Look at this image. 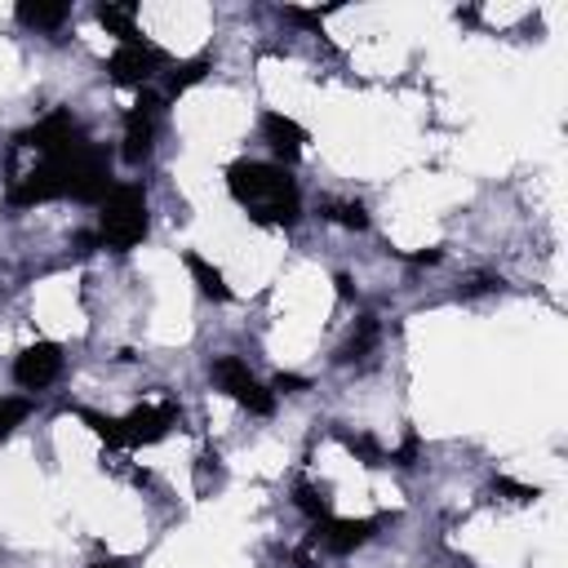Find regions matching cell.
Segmentation results:
<instances>
[{
  "instance_id": "cell-19",
  "label": "cell",
  "mask_w": 568,
  "mask_h": 568,
  "mask_svg": "<svg viewBox=\"0 0 568 568\" xmlns=\"http://www.w3.org/2000/svg\"><path fill=\"white\" fill-rule=\"evenodd\" d=\"M31 408H36L31 395H0V444L31 417Z\"/></svg>"
},
{
  "instance_id": "cell-22",
  "label": "cell",
  "mask_w": 568,
  "mask_h": 568,
  "mask_svg": "<svg viewBox=\"0 0 568 568\" xmlns=\"http://www.w3.org/2000/svg\"><path fill=\"white\" fill-rule=\"evenodd\" d=\"M417 457H422V435L404 430V444L386 453V466H417Z\"/></svg>"
},
{
  "instance_id": "cell-15",
  "label": "cell",
  "mask_w": 568,
  "mask_h": 568,
  "mask_svg": "<svg viewBox=\"0 0 568 568\" xmlns=\"http://www.w3.org/2000/svg\"><path fill=\"white\" fill-rule=\"evenodd\" d=\"M377 337H382L377 315H359V320H355V333L342 342V351H337L333 359H337V364H355V359H364V355L377 346Z\"/></svg>"
},
{
  "instance_id": "cell-14",
  "label": "cell",
  "mask_w": 568,
  "mask_h": 568,
  "mask_svg": "<svg viewBox=\"0 0 568 568\" xmlns=\"http://www.w3.org/2000/svg\"><path fill=\"white\" fill-rule=\"evenodd\" d=\"M13 18L22 22V27H36V31H58L67 18H71V4L67 0H53V4H31V0H22L18 9H13Z\"/></svg>"
},
{
  "instance_id": "cell-5",
  "label": "cell",
  "mask_w": 568,
  "mask_h": 568,
  "mask_svg": "<svg viewBox=\"0 0 568 568\" xmlns=\"http://www.w3.org/2000/svg\"><path fill=\"white\" fill-rule=\"evenodd\" d=\"M209 377L217 382L222 395H231V399H235L240 408H248L253 417H271V413H275V390H271L266 382H257L253 368H248L240 355H217V359L209 364Z\"/></svg>"
},
{
  "instance_id": "cell-2",
  "label": "cell",
  "mask_w": 568,
  "mask_h": 568,
  "mask_svg": "<svg viewBox=\"0 0 568 568\" xmlns=\"http://www.w3.org/2000/svg\"><path fill=\"white\" fill-rule=\"evenodd\" d=\"M226 191L257 226L293 231L302 222V186L297 178L275 160H231L226 164Z\"/></svg>"
},
{
  "instance_id": "cell-10",
  "label": "cell",
  "mask_w": 568,
  "mask_h": 568,
  "mask_svg": "<svg viewBox=\"0 0 568 568\" xmlns=\"http://www.w3.org/2000/svg\"><path fill=\"white\" fill-rule=\"evenodd\" d=\"M62 377V346L58 342H31L13 355V382L36 395V390H49L53 382Z\"/></svg>"
},
{
  "instance_id": "cell-17",
  "label": "cell",
  "mask_w": 568,
  "mask_h": 568,
  "mask_svg": "<svg viewBox=\"0 0 568 568\" xmlns=\"http://www.w3.org/2000/svg\"><path fill=\"white\" fill-rule=\"evenodd\" d=\"M320 217L324 222H337L346 231H368V209L359 200H324L320 204Z\"/></svg>"
},
{
  "instance_id": "cell-20",
  "label": "cell",
  "mask_w": 568,
  "mask_h": 568,
  "mask_svg": "<svg viewBox=\"0 0 568 568\" xmlns=\"http://www.w3.org/2000/svg\"><path fill=\"white\" fill-rule=\"evenodd\" d=\"M337 439L364 462V466H386V448L373 439V435H351V430H337Z\"/></svg>"
},
{
  "instance_id": "cell-12",
  "label": "cell",
  "mask_w": 568,
  "mask_h": 568,
  "mask_svg": "<svg viewBox=\"0 0 568 568\" xmlns=\"http://www.w3.org/2000/svg\"><path fill=\"white\" fill-rule=\"evenodd\" d=\"M93 18L115 36V44H138V40H146L142 31H138V0H106V4H98L93 9Z\"/></svg>"
},
{
  "instance_id": "cell-23",
  "label": "cell",
  "mask_w": 568,
  "mask_h": 568,
  "mask_svg": "<svg viewBox=\"0 0 568 568\" xmlns=\"http://www.w3.org/2000/svg\"><path fill=\"white\" fill-rule=\"evenodd\" d=\"M506 280L501 275H475L470 284H462V297H479V293H497Z\"/></svg>"
},
{
  "instance_id": "cell-18",
  "label": "cell",
  "mask_w": 568,
  "mask_h": 568,
  "mask_svg": "<svg viewBox=\"0 0 568 568\" xmlns=\"http://www.w3.org/2000/svg\"><path fill=\"white\" fill-rule=\"evenodd\" d=\"M293 506H297L311 524H324V519L333 515L328 493H324V488H315V484H306V479H297V484H293Z\"/></svg>"
},
{
  "instance_id": "cell-6",
  "label": "cell",
  "mask_w": 568,
  "mask_h": 568,
  "mask_svg": "<svg viewBox=\"0 0 568 568\" xmlns=\"http://www.w3.org/2000/svg\"><path fill=\"white\" fill-rule=\"evenodd\" d=\"M182 422V408L173 399H151V404H138L133 413L115 417V453L124 448H146V444H160L173 426Z\"/></svg>"
},
{
  "instance_id": "cell-24",
  "label": "cell",
  "mask_w": 568,
  "mask_h": 568,
  "mask_svg": "<svg viewBox=\"0 0 568 568\" xmlns=\"http://www.w3.org/2000/svg\"><path fill=\"white\" fill-rule=\"evenodd\" d=\"M275 395H297V390H306L311 382L306 377H297V373H275V382H266Z\"/></svg>"
},
{
  "instance_id": "cell-25",
  "label": "cell",
  "mask_w": 568,
  "mask_h": 568,
  "mask_svg": "<svg viewBox=\"0 0 568 568\" xmlns=\"http://www.w3.org/2000/svg\"><path fill=\"white\" fill-rule=\"evenodd\" d=\"M89 568H138L133 559H115V555H106V559H93Z\"/></svg>"
},
{
  "instance_id": "cell-1",
  "label": "cell",
  "mask_w": 568,
  "mask_h": 568,
  "mask_svg": "<svg viewBox=\"0 0 568 568\" xmlns=\"http://www.w3.org/2000/svg\"><path fill=\"white\" fill-rule=\"evenodd\" d=\"M111 186H115L111 146L80 138L53 155H40L22 178H9V204L13 209H31V204H49V200L102 204Z\"/></svg>"
},
{
  "instance_id": "cell-13",
  "label": "cell",
  "mask_w": 568,
  "mask_h": 568,
  "mask_svg": "<svg viewBox=\"0 0 568 568\" xmlns=\"http://www.w3.org/2000/svg\"><path fill=\"white\" fill-rule=\"evenodd\" d=\"M182 266L191 271L195 288H200L204 297H213V302H231V297H235V293H231V284L222 280V271H217V266H213L209 257H200L195 248H186V253H182Z\"/></svg>"
},
{
  "instance_id": "cell-11",
  "label": "cell",
  "mask_w": 568,
  "mask_h": 568,
  "mask_svg": "<svg viewBox=\"0 0 568 568\" xmlns=\"http://www.w3.org/2000/svg\"><path fill=\"white\" fill-rule=\"evenodd\" d=\"M257 133H262V142L271 146L275 164H284V169H293V164L302 160V146H306V138H311V133H306L293 115H284V111H262Z\"/></svg>"
},
{
  "instance_id": "cell-4",
  "label": "cell",
  "mask_w": 568,
  "mask_h": 568,
  "mask_svg": "<svg viewBox=\"0 0 568 568\" xmlns=\"http://www.w3.org/2000/svg\"><path fill=\"white\" fill-rule=\"evenodd\" d=\"M164 93L155 89H138V102L124 111V138H120V160L124 164H146L151 151H155V129H160V115H164Z\"/></svg>"
},
{
  "instance_id": "cell-3",
  "label": "cell",
  "mask_w": 568,
  "mask_h": 568,
  "mask_svg": "<svg viewBox=\"0 0 568 568\" xmlns=\"http://www.w3.org/2000/svg\"><path fill=\"white\" fill-rule=\"evenodd\" d=\"M151 231V204H146V191L142 182H115L106 191V200L98 204V248L106 253H129L146 240Z\"/></svg>"
},
{
  "instance_id": "cell-8",
  "label": "cell",
  "mask_w": 568,
  "mask_h": 568,
  "mask_svg": "<svg viewBox=\"0 0 568 568\" xmlns=\"http://www.w3.org/2000/svg\"><path fill=\"white\" fill-rule=\"evenodd\" d=\"M395 515H368V519H337L328 515L324 524H315L311 532V546H320L324 555H351L359 546H368L377 537V528H386Z\"/></svg>"
},
{
  "instance_id": "cell-26",
  "label": "cell",
  "mask_w": 568,
  "mask_h": 568,
  "mask_svg": "<svg viewBox=\"0 0 568 568\" xmlns=\"http://www.w3.org/2000/svg\"><path fill=\"white\" fill-rule=\"evenodd\" d=\"M333 284H337V297L346 302V297H351V275H346V271H337V275H333Z\"/></svg>"
},
{
  "instance_id": "cell-7",
  "label": "cell",
  "mask_w": 568,
  "mask_h": 568,
  "mask_svg": "<svg viewBox=\"0 0 568 568\" xmlns=\"http://www.w3.org/2000/svg\"><path fill=\"white\" fill-rule=\"evenodd\" d=\"M80 138H89L84 124H80L67 106H53L49 115H40L31 129H22V133L13 138V151H40V155H53V151L80 142Z\"/></svg>"
},
{
  "instance_id": "cell-21",
  "label": "cell",
  "mask_w": 568,
  "mask_h": 568,
  "mask_svg": "<svg viewBox=\"0 0 568 568\" xmlns=\"http://www.w3.org/2000/svg\"><path fill=\"white\" fill-rule=\"evenodd\" d=\"M493 493H506V501H515V506H528V501L541 497V488L519 484V479H510V475H497V479H493Z\"/></svg>"
},
{
  "instance_id": "cell-9",
  "label": "cell",
  "mask_w": 568,
  "mask_h": 568,
  "mask_svg": "<svg viewBox=\"0 0 568 568\" xmlns=\"http://www.w3.org/2000/svg\"><path fill=\"white\" fill-rule=\"evenodd\" d=\"M164 67V49H155L151 40H138V44H115L111 58H106V75L111 84H124V89H146L151 75Z\"/></svg>"
},
{
  "instance_id": "cell-16",
  "label": "cell",
  "mask_w": 568,
  "mask_h": 568,
  "mask_svg": "<svg viewBox=\"0 0 568 568\" xmlns=\"http://www.w3.org/2000/svg\"><path fill=\"white\" fill-rule=\"evenodd\" d=\"M209 71H213V58H209V53H195V58H186V62H182V67H178V71L169 75V89H164V102H173V98H182V93H186L191 84H200V80H204Z\"/></svg>"
}]
</instances>
